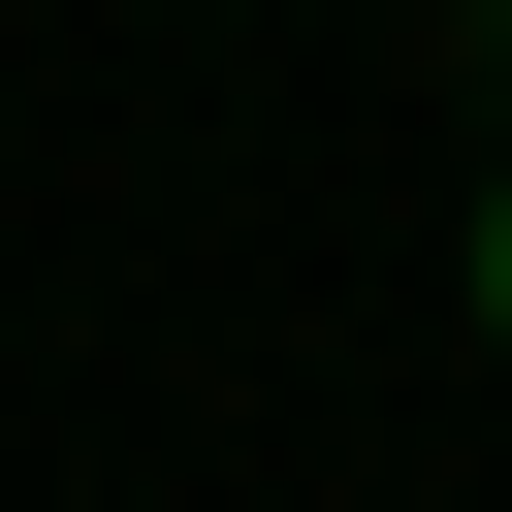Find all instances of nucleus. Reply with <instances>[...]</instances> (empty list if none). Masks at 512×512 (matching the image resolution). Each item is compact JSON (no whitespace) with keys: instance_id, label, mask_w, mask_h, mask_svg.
<instances>
[{"instance_id":"1","label":"nucleus","mask_w":512,"mask_h":512,"mask_svg":"<svg viewBox=\"0 0 512 512\" xmlns=\"http://www.w3.org/2000/svg\"><path fill=\"white\" fill-rule=\"evenodd\" d=\"M480 352H512V160H480Z\"/></svg>"}]
</instances>
